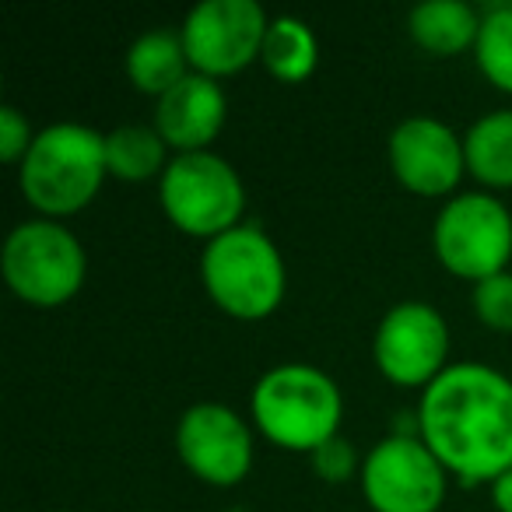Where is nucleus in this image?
Here are the masks:
<instances>
[{
    "mask_svg": "<svg viewBox=\"0 0 512 512\" xmlns=\"http://www.w3.org/2000/svg\"><path fill=\"white\" fill-rule=\"evenodd\" d=\"M491 498H495V509L498 512H512V470L491 484Z\"/></svg>",
    "mask_w": 512,
    "mask_h": 512,
    "instance_id": "5701e85b",
    "label": "nucleus"
},
{
    "mask_svg": "<svg viewBox=\"0 0 512 512\" xmlns=\"http://www.w3.org/2000/svg\"><path fill=\"white\" fill-rule=\"evenodd\" d=\"M106 176V134L85 123H53L39 130L25 162L18 165L25 200L53 221L92 204Z\"/></svg>",
    "mask_w": 512,
    "mask_h": 512,
    "instance_id": "f03ea898",
    "label": "nucleus"
},
{
    "mask_svg": "<svg viewBox=\"0 0 512 512\" xmlns=\"http://www.w3.org/2000/svg\"><path fill=\"white\" fill-rule=\"evenodd\" d=\"M169 144L162 141L155 127H116L106 134V169L109 176L127 179V183H144L169 169L165 162Z\"/></svg>",
    "mask_w": 512,
    "mask_h": 512,
    "instance_id": "a211bd4d",
    "label": "nucleus"
},
{
    "mask_svg": "<svg viewBox=\"0 0 512 512\" xmlns=\"http://www.w3.org/2000/svg\"><path fill=\"white\" fill-rule=\"evenodd\" d=\"M267 25L271 18L256 0H204L186 15L179 36L193 71L218 81L260 57Z\"/></svg>",
    "mask_w": 512,
    "mask_h": 512,
    "instance_id": "1a4fd4ad",
    "label": "nucleus"
},
{
    "mask_svg": "<svg viewBox=\"0 0 512 512\" xmlns=\"http://www.w3.org/2000/svg\"><path fill=\"white\" fill-rule=\"evenodd\" d=\"M225 116V88L207 74L190 71L172 92L158 99L155 130L169 148H176L179 155H190V151H207V144L225 127Z\"/></svg>",
    "mask_w": 512,
    "mask_h": 512,
    "instance_id": "ddd939ff",
    "label": "nucleus"
},
{
    "mask_svg": "<svg viewBox=\"0 0 512 512\" xmlns=\"http://www.w3.org/2000/svg\"><path fill=\"white\" fill-rule=\"evenodd\" d=\"M200 278L221 313L249 323L267 320L288 288L281 249L256 225H239L207 242L200 253Z\"/></svg>",
    "mask_w": 512,
    "mask_h": 512,
    "instance_id": "20e7f679",
    "label": "nucleus"
},
{
    "mask_svg": "<svg viewBox=\"0 0 512 512\" xmlns=\"http://www.w3.org/2000/svg\"><path fill=\"white\" fill-rule=\"evenodd\" d=\"M179 460L214 488H232L253 467V432L225 404H193L176 425Z\"/></svg>",
    "mask_w": 512,
    "mask_h": 512,
    "instance_id": "9b49d317",
    "label": "nucleus"
},
{
    "mask_svg": "<svg viewBox=\"0 0 512 512\" xmlns=\"http://www.w3.org/2000/svg\"><path fill=\"white\" fill-rule=\"evenodd\" d=\"M372 355L390 383L432 386L449 369V323L428 302H400L379 320Z\"/></svg>",
    "mask_w": 512,
    "mask_h": 512,
    "instance_id": "9d476101",
    "label": "nucleus"
},
{
    "mask_svg": "<svg viewBox=\"0 0 512 512\" xmlns=\"http://www.w3.org/2000/svg\"><path fill=\"white\" fill-rule=\"evenodd\" d=\"M313 467H316V474H320L323 481L341 484L358 470V453H355V446L344 439V435H334V439L323 442V446L313 453Z\"/></svg>",
    "mask_w": 512,
    "mask_h": 512,
    "instance_id": "412c9836",
    "label": "nucleus"
},
{
    "mask_svg": "<svg viewBox=\"0 0 512 512\" xmlns=\"http://www.w3.org/2000/svg\"><path fill=\"white\" fill-rule=\"evenodd\" d=\"M190 71L193 67H190V60H186V46L179 32H169V29L144 32L127 50L130 85L144 95H155V99L172 92Z\"/></svg>",
    "mask_w": 512,
    "mask_h": 512,
    "instance_id": "2eb2a0df",
    "label": "nucleus"
},
{
    "mask_svg": "<svg viewBox=\"0 0 512 512\" xmlns=\"http://www.w3.org/2000/svg\"><path fill=\"white\" fill-rule=\"evenodd\" d=\"M32 141H36V134H32L22 109H15V106L0 109V158L8 165H22Z\"/></svg>",
    "mask_w": 512,
    "mask_h": 512,
    "instance_id": "4be33fe9",
    "label": "nucleus"
},
{
    "mask_svg": "<svg viewBox=\"0 0 512 512\" xmlns=\"http://www.w3.org/2000/svg\"><path fill=\"white\" fill-rule=\"evenodd\" d=\"M362 491L376 512H439L446 467L421 435L393 432L365 456Z\"/></svg>",
    "mask_w": 512,
    "mask_h": 512,
    "instance_id": "6e6552de",
    "label": "nucleus"
},
{
    "mask_svg": "<svg viewBox=\"0 0 512 512\" xmlns=\"http://www.w3.org/2000/svg\"><path fill=\"white\" fill-rule=\"evenodd\" d=\"M439 264L463 281H484L512 260V214L491 193H460L439 211L432 228Z\"/></svg>",
    "mask_w": 512,
    "mask_h": 512,
    "instance_id": "0eeeda50",
    "label": "nucleus"
},
{
    "mask_svg": "<svg viewBox=\"0 0 512 512\" xmlns=\"http://www.w3.org/2000/svg\"><path fill=\"white\" fill-rule=\"evenodd\" d=\"M470 306H474V316L484 327L509 334L512 330V274L502 271V274H495V278L477 281L474 295H470Z\"/></svg>",
    "mask_w": 512,
    "mask_h": 512,
    "instance_id": "aec40b11",
    "label": "nucleus"
},
{
    "mask_svg": "<svg viewBox=\"0 0 512 512\" xmlns=\"http://www.w3.org/2000/svg\"><path fill=\"white\" fill-rule=\"evenodd\" d=\"M158 197L169 221L186 235L218 239L239 228L246 211V190L232 165L214 151L176 155L158 179Z\"/></svg>",
    "mask_w": 512,
    "mask_h": 512,
    "instance_id": "423d86ee",
    "label": "nucleus"
},
{
    "mask_svg": "<svg viewBox=\"0 0 512 512\" xmlns=\"http://www.w3.org/2000/svg\"><path fill=\"white\" fill-rule=\"evenodd\" d=\"M407 29L421 50L435 53V57H456V53L477 46L481 15L467 0H425L411 11Z\"/></svg>",
    "mask_w": 512,
    "mask_h": 512,
    "instance_id": "4468645a",
    "label": "nucleus"
},
{
    "mask_svg": "<svg viewBox=\"0 0 512 512\" xmlns=\"http://www.w3.org/2000/svg\"><path fill=\"white\" fill-rule=\"evenodd\" d=\"M253 421L256 428L281 449L316 453L341 428L344 397L337 383L316 365L288 362L264 372L253 386Z\"/></svg>",
    "mask_w": 512,
    "mask_h": 512,
    "instance_id": "7ed1b4c3",
    "label": "nucleus"
},
{
    "mask_svg": "<svg viewBox=\"0 0 512 512\" xmlns=\"http://www.w3.org/2000/svg\"><path fill=\"white\" fill-rule=\"evenodd\" d=\"M467 172L484 186H512V109L481 116L463 137Z\"/></svg>",
    "mask_w": 512,
    "mask_h": 512,
    "instance_id": "dca6fc26",
    "label": "nucleus"
},
{
    "mask_svg": "<svg viewBox=\"0 0 512 512\" xmlns=\"http://www.w3.org/2000/svg\"><path fill=\"white\" fill-rule=\"evenodd\" d=\"M418 435L463 481L512 470V379L481 362L449 365L418 404Z\"/></svg>",
    "mask_w": 512,
    "mask_h": 512,
    "instance_id": "f257e3e1",
    "label": "nucleus"
},
{
    "mask_svg": "<svg viewBox=\"0 0 512 512\" xmlns=\"http://www.w3.org/2000/svg\"><path fill=\"white\" fill-rule=\"evenodd\" d=\"M264 67L285 85H299L320 64V43H316L313 29H309L302 18L281 15L267 25L264 50H260Z\"/></svg>",
    "mask_w": 512,
    "mask_h": 512,
    "instance_id": "f3484780",
    "label": "nucleus"
},
{
    "mask_svg": "<svg viewBox=\"0 0 512 512\" xmlns=\"http://www.w3.org/2000/svg\"><path fill=\"white\" fill-rule=\"evenodd\" d=\"M477 67L495 88L512 95V4H488L477 36Z\"/></svg>",
    "mask_w": 512,
    "mask_h": 512,
    "instance_id": "6ab92c4d",
    "label": "nucleus"
},
{
    "mask_svg": "<svg viewBox=\"0 0 512 512\" xmlns=\"http://www.w3.org/2000/svg\"><path fill=\"white\" fill-rule=\"evenodd\" d=\"M0 271L22 302L53 309L81 292L88 256L71 228L53 218H36L11 228L4 253H0Z\"/></svg>",
    "mask_w": 512,
    "mask_h": 512,
    "instance_id": "39448f33",
    "label": "nucleus"
},
{
    "mask_svg": "<svg viewBox=\"0 0 512 512\" xmlns=\"http://www.w3.org/2000/svg\"><path fill=\"white\" fill-rule=\"evenodd\" d=\"M390 169L411 193L442 197L467 172L463 141L435 116H411L390 134Z\"/></svg>",
    "mask_w": 512,
    "mask_h": 512,
    "instance_id": "f8f14e48",
    "label": "nucleus"
}]
</instances>
